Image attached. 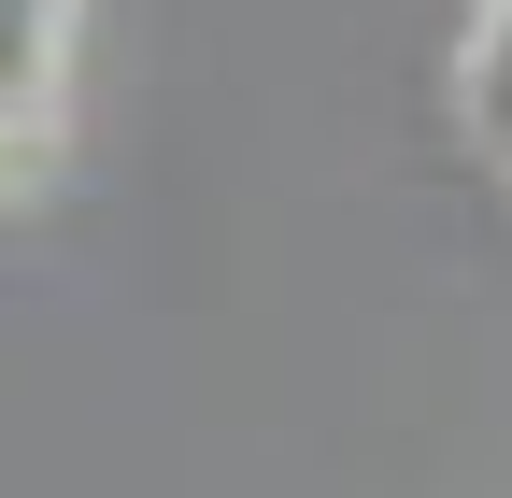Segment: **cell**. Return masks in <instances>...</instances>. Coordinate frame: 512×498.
<instances>
[{
  "instance_id": "obj_1",
  "label": "cell",
  "mask_w": 512,
  "mask_h": 498,
  "mask_svg": "<svg viewBox=\"0 0 512 498\" xmlns=\"http://www.w3.org/2000/svg\"><path fill=\"white\" fill-rule=\"evenodd\" d=\"M57 57H72V0H0V100L15 114H43Z\"/></svg>"
},
{
  "instance_id": "obj_2",
  "label": "cell",
  "mask_w": 512,
  "mask_h": 498,
  "mask_svg": "<svg viewBox=\"0 0 512 498\" xmlns=\"http://www.w3.org/2000/svg\"><path fill=\"white\" fill-rule=\"evenodd\" d=\"M470 114L512 143V0H484V29H470Z\"/></svg>"
},
{
  "instance_id": "obj_3",
  "label": "cell",
  "mask_w": 512,
  "mask_h": 498,
  "mask_svg": "<svg viewBox=\"0 0 512 498\" xmlns=\"http://www.w3.org/2000/svg\"><path fill=\"white\" fill-rule=\"evenodd\" d=\"M15 157H29V114H15V100H0V185H15Z\"/></svg>"
}]
</instances>
